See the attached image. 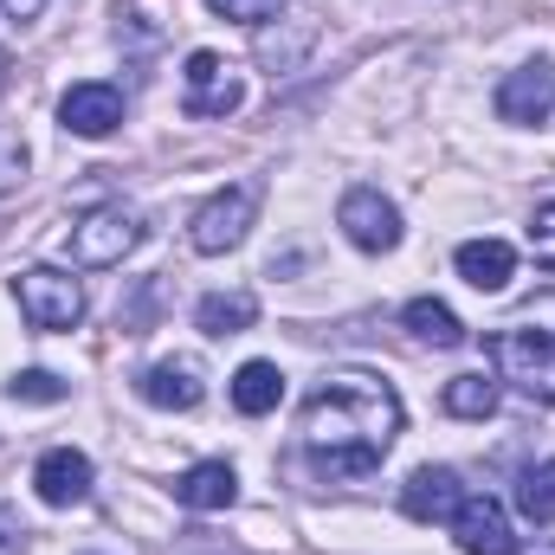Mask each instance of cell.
Segmentation results:
<instances>
[{"label": "cell", "instance_id": "cell-1", "mask_svg": "<svg viewBox=\"0 0 555 555\" xmlns=\"http://www.w3.org/2000/svg\"><path fill=\"white\" fill-rule=\"evenodd\" d=\"M401 433V395L382 375L343 369L304 401V452L323 478H362L388 459Z\"/></svg>", "mask_w": 555, "mask_h": 555}, {"label": "cell", "instance_id": "cell-21", "mask_svg": "<svg viewBox=\"0 0 555 555\" xmlns=\"http://www.w3.org/2000/svg\"><path fill=\"white\" fill-rule=\"evenodd\" d=\"M7 395H13V401H65L72 388H65L52 369H20V375L7 382Z\"/></svg>", "mask_w": 555, "mask_h": 555}, {"label": "cell", "instance_id": "cell-26", "mask_svg": "<svg viewBox=\"0 0 555 555\" xmlns=\"http://www.w3.org/2000/svg\"><path fill=\"white\" fill-rule=\"evenodd\" d=\"M7 13H13V20H39V13H46V0H7Z\"/></svg>", "mask_w": 555, "mask_h": 555}, {"label": "cell", "instance_id": "cell-10", "mask_svg": "<svg viewBox=\"0 0 555 555\" xmlns=\"http://www.w3.org/2000/svg\"><path fill=\"white\" fill-rule=\"evenodd\" d=\"M201 395H207V369H201L194 356H168V362H155V369L142 375V401H149V408L188 414V408H201Z\"/></svg>", "mask_w": 555, "mask_h": 555}, {"label": "cell", "instance_id": "cell-25", "mask_svg": "<svg viewBox=\"0 0 555 555\" xmlns=\"http://www.w3.org/2000/svg\"><path fill=\"white\" fill-rule=\"evenodd\" d=\"M20 543H26V524L0 504V555H20Z\"/></svg>", "mask_w": 555, "mask_h": 555}, {"label": "cell", "instance_id": "cell-22", "mask_svg": "<svg viewBox=\"0 0 555 555\" xmlns=\"http://www.w3.org/2000/svg\"><path fill=\"white\" fill-rule=\"evenodd\" d=\"M530 259H537L543 272H555V201H543L537 220H530Z\"/></svg>", "mask_w": 555, "mask_h": 555}, {"label": "cell", "instance_id": "cell-15", "mask_svg": "<svg viewBox=\"0 0 555 555\" xmlns=\"http://www.w3.org/2000/svg\"><path fill=\"white\" fill-rule=\"evenodd\" d=\"M452 266H459V278H465L472 291H504L511 272H517V253H511L504 240H465V246L452 253Z\"/></svg>", "mask_w": 555, "mask_h": 555}, {"label": "cell", "instance_id": "cell-5", "mask_svg": "<svg viewBox=\"0 0 555 555\" xmlns=\"http://www.w3.org/2000/svg\"><path fill=\"white\" fill-rule=\"evenodd\" d=\"M240 104H246V85L233 78V65H227L220 52H194L188 72H181V111L201 117V124H220V117H233Z\"/></svg>", "mask_w": 555, "mask_h": 555}, {"label": "cell", "instance_id": "cell-19", "mask_svg": "<svg viewBox=\"0 0 555 555\" xmlns=\"http://www.w3.org/2000/svg\"><path fill=\"white\" fill-rule=\"evenodd\" d=\"M446 414H459V420H491V414H498V382H491L485 369H472V375H452V382H446Z\"/></svg>", "mask_w": 555, "mask_h": 555}, {"label": "cell", "instance_id": "cell-16", "mask_svg": "<svg viewBox=\"0 0 555 555\" xmlns=\"http://www.w3.org/2000/svg\"><path fill=\"white\" fill-rule=\"evenodd\" d=\"M194 323H201L207 336H240V330L259 323V297H253V291H214V297L194 304Z\"/></svg>", "mask_w": 555, "mask_h": 555}, {"label": "cell", "instance_id": "cell-14", "mask_svg": "<svg viewBox=\"0 0 555 555\" xmlns=\"http://www.w3.org/2000/svg\"><path fill=\"white\" fill-rule=\"evenodd\" d=\"M175 498H181L188 511H227V504L240 498V472H233L227 459H201V465H188V472L175 478Z\"/></svg>", "mask_w": 555, "mask_h": 555}, {"label": "cell", "instance_id": "cell-9", "mask_svg": "<svg viewBox=\"0 0 555 555\" xmlns=\"http://www.w3.org/2000/svg\"><path fill=\"white\" fill-rule=\"evenodd\" d=\"M59 124H65L72 137H85V142L111 137V130L124 124V91H117V85H104V78L72 85V91L59 98Z\"/></svg>", "mask_w": 555, "mask_h": 555}, {"label": "cell", "instance_id": "cell-13", "mask_svg": "<svg viewBox=\"0 0 555 555\" xmlns=\"http://www.w3.org/2000/svg\"><path fill=\"white\" fill-rule=\"evenodd\" d=\"M33 485H39V498H46L52 511H72V504H85V498H91V459H85V452H72V446H52V452L39 459Z\"/></svg>", "mask_w": 555, "mask_h": 555}, {"label": "cell", "instance_id": "cell-8", "mask_svg": "<svg viewBox=\"0 0 555 555\" xmlns=\"http://www.w3.org/2000/svg\"><path fill=\"white\" fill-rule=\"evenodd\" d=\"M452 537H459L465 555H517V543H511V517H504V504H498L491 491H465V498H459Z\"/></svg>", "mask_w": 555, "mask_h": 555}, {"label": "cell", "instance_id": "cell-27", "mask_svg": "<svg viewBox=\"0 0 555 555\" xmlns=\"http://www.w3.org/2000/svg\"><path fill=\"white\" fill-rule=\"evenodd\" d=\"M517 555H555V543L543 537V543H530V550H517Z\"/></svg>", "mask_w": 555, "mask_h": 555}, {"label": "cell", "instance_id": "cell-11", "mask_svg": "<svg viewBox=\"0 0 555 555\" xmlns=\"http://www.w3.org/2000/svg\"><path fill=\"white\" fill-rule=\"evenodd\" d=\"M550 111H555V65H543V59L498 85V117L504 124H543Z\"/></svg>", "mask_w": 555, "mask_h": 555}, {"label": "cell", "instance_id": "cell-4", "mask_svg": "<svg viewBox=\"0 0 555 555\" xmlns=\"http://www.w3.org/2000/svg\"><path fill=\"white\" fill-rule=\"evenodd\" d=\"M253 214H259V181H233V188L207 194V201L194 207V220H188L194 253H207V259H214V253H233V246L246 240Z\"/></svg>", "mask_w": 555, "mask_h": 555}, {"label": "cell", "instance_id": "cell-20", "mask_svg": "<svg viewBox=\"0 0 555 555\" xmlns=\"http://www.w3.org/2000/svg\"><path fill=\"white\" fill-rule=\"evenodd\" d=\"M517 511H524L530 524H555V459L530 465V472L517 478Z\"/></svg>", "mask_w": 555, "mask_h": 555}, {"label": "cell", "instance_id": "cell-28", "mask_svg": "<svg viewBox=\"0 0 555 555\" xmlns=\"http://www.w3.org/2000/svg\"><path fill=\"white\" fill-rule=\"evenodd\" d=\"M0 85H7V46H0Z\"/></svg>", "mask_w": 555, "mask_h": 555}, {"label": "cell", "instance_id": "cell-23", "mask_svg": "<svg viewBox=\"0 0 555 555\" xmlns=\"http://www.w3.org/2000/svg\"><path fill=\"white\" fill-rule=\"evenodd\" d=\"M207 7H214L220 20H240V26H259V20H272L278 7H284V0H207Z\"/></svg>", "mask_w": 555, "mask_h": 555}, {"label": "cell", "instance_id": "cell-12", "mask_svg": "<svg viewBox=\"0 0 555 555\" xmlns=\"http://www.w3.org/2000/svg\"><path fill=\"white\" fill-rule=\"evenodd\" d=\"M459 498H465V485H459L452 465H420L414 478L401 485V511H408L414 524H452Z\"/></svg>", "mask_w": 555, "mask_h": 555}, {"label": "cell", "instance_id": "cell-7", "mask_svg": "<svg viewBox=\"0 0 555 555\" xmlns=\"http://www.w3.org/2000/svg\"><path fill=\"white\" fill-rule=\"evenodd\" d=\"M336 227L349 233L356 253H395L401 246V207L382 201L375 188H349L343 207H336Z\"/></svg>", "mask_w": 555, "mask_h": 555}, {"label": "cell", "instance_id": "cell-18", "mask_svg": "<svg viewBox=\"0 0 555 555\" xmlns=\"http://www.w3.org/2000/svg\"><path fill=\"white\" fill-rule=\"evenodd\" d=\"M278 401H284V375H278V362H246L240 375H233V408L246 420L272 414Z\"/></svg>", "mask_w": 555, "mask_h": 555}, {"label": "cell", "instance_id": "cell-2", "mask_svg": "<svg viewBox=\"0 0 555 555\" xmlns=\"http://www.w3.org/2000/svg\"><path fill=\"white\" fill-rule=\"evenodd\" d=\"M491 362H498L530 401H555V291L524 297V304L491 330Z\"/></svg>", "mask_w": 555, "mask_h": 555}, {"label": "cell", "instance_id": "cell-6", "mask_svg": "<svg viewBox=\"0 0 555 555\" xmlns=\"http://www.w3.org/2000/svg\"><path fill=\"white\" fill-rule=\"evenodd\" d=\"M13 297H20V317H26L33 330H72V323L85 317V291H78V278L52 272V266L20 272Z\"/></svg>", "mask_w": 555, "mask_h": 555}, {"label": "cell", "instance_id": "cell-24", "mask_svg": "<svg viewBox=\"0 0 555 555\" xmlns=\"http://www.w3.org/2000/svg\"><path fill=\"white\" fill-rule=\"evenodd\" d=\"M20 175H26V149H20V137H7L0 142V194H13Z\"/></svg>", "mask_w": 555, "mask_h": 555}, {"label": "cell", "instance_id": "cell-17", "mask_svg": "<svg viewBox=\"0 0 555 555\" xmlns=\"http://www.w3.org/2000/svg\"><path fill=\"white\" fill-rule=\"evenodd\" d=\"M401 323L414 330L426 349H465V323H459L439 297H414V304L401 310Z\"/></svg>", "mask_w": 555, "mask_h": 555}, {"label": "cell", "instance_id": "cell-3", "mask_svg": "<svg viewBox=\"0 0 555 555\" xmlns=\"http://www.w3.org/2000/svg\"><path fill=\"white\" fill-rule=\"evenodd\" d=\"M137 246H142V207H124V201H104V207H91V214L72 227V259H78L85 272H111V266H124Z\"/></svg>", "mask_w": 555, "mask_h": 555}]
</instances>
